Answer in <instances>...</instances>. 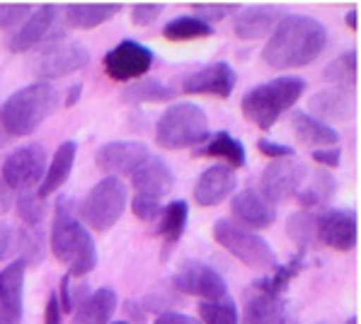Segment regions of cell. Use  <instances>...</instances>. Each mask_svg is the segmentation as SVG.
Masks as SVG:
<instances>
[{
    "label": "cell",
    "mask_w": 361,
    "mask_h": 324,
    "mask_svg": "<svg viewBox=\"0 0 361 324\" xmlns=\"http://www.w3.org/2000/svg\"><path fill=\"white\" fill-rule=\"evenodd\" d=\"M47 172V150L39 143L22 145V148L13 150L3 162V177L0 184L8 189L13 197L32 192L39 187Z\"/></svg>",
    "instance_id": "obj_8"
},
{
    "label": "cell",
    "mask_w": 361,
    "mask_h": 324,
    "mask_svg": "<svg viewBox=\"0 0 361 324\" xmlns=\"http://www.w3.org/2000/svg\"><path fill=\"white\" fill-rule=\"evenodd\" d=\"M80 94H82V85H80V82H75V85L68 90V97H66V107H73V104H78Z\"/></svg>",
    "instance_id": "obj_48"
},
{
    "label": "cell",
    "mask_w": 361,
    "mask_h": 324,
    "mask_svg": "<svg viewBox=\"0 0 361 324\" xmlns=\"http://www.w3.org/2000/svg\"><path fill=\"white\" fill-rule=\"evenodd\" d=\"M197 155H204V158H221V160H226V165L233 167V170L245 167V162H247L245 145L238 141L235 136H231L228 131L216 133L202 150H197Z\"/></svg>",
    "instance_id": "obj_28"
},
{
    "label": "cell",
    "mask_w": 361,
    "mask_h": 324,
    "mask_svg": "<svg viewBox=\"0 0 361 324\" xmlns=\"http://www.w3.org/2000/svg\"><path fill=\"white\" fill-rule=\"evenodd\" d=\"M148 155H151V150L138 141H112V143H104L97 150L95 162L99 172H104L107 177H119V175H131Z\"/></svg>",
    "instance_id": "obj_16"
},
{
    "label": "cell",
    "mask_w": 361,
    "mask_h": 324,
    "mask_svg": "<svg viewBox=\"0 0 361 324\" xmlns=\"http://www.w3.org/2000/svg\"><path fill=\"white\" fill-rule=\"evenodd\" d=\"M85 290H87L85 283H73V276H68V273H66V276L61 278V288L56 293L61 312H68V315H71V312H75L78 305L87 298Z\"/></svg>",
    "instance_id": "obj_38"
},
{
    "label": "cell",
    "mask_w": 361,
    "mask_h": 324,
    "mask_svg": "<svg viewBox=\"0 0 361 324\" xmlns=\"http://www.w3.org/2000/svg\"><path fill=\"white\" fill-rule=\"evenodd\" d=\"M59 92L51 82H32L13 92L0 107V126L8 136H32L56 109Z\"/></svg>",
    "instance_id": "obj_3"
},
{
    "label": "cell",
    "mask_w": 361,
    "mask_h": 324,
    "mask_svg": "<svg viewBox=\"0 0 361 324\" xmlns=\"http://www.w3.org/2000/svg\"><path fill=\"white\" fill-rule=\"evenodd\" d=\"M303 264H305L303 252H298L296 256H291V261H288V264H284V266L276 264L271 276L255 281L252 288L262 290V293H271V295H284V290L288 288V283H291L293 278H296L298 273L303 271Z\"/></svg>",
    "instance_id": "obj_31"
},
{
    "label": "cell",
    "mask_w": 361,
    "mask_h": 324,
    "mask_svg": "<svg viewBox=\"0 0 361 324\" xmlns=\"http://www.w3.org/2000/svg\"><path fill=\"white\" fill-rule=\"evenodd\" d=\"M308 109L323 124H327V121H349L357 114V97H354V90H347V87H327V90L315 92L308 99Z\"/></svg>",
    "instance_id": "obj_20"
},
{
    "label": "cell",
    "mask_w": 361,
    "mask_h": 324,
    "mask_svg": "<svg viewBox=\"0 0 361 324\" xmlns=\"http://www.w3.org/2000/svg\"><path fill=\"white\" fill-rule=\"evenodd\" d=\"M163 10L165 8H163V5H158V3H138V5H133V8H131V20H133V25H138V27L153 25Z\"/></svg>",
    "instance_id": "obj_42"
},
{
    "label": "cell",
    "mask_w": 361,
    "mask_h": 324,
    "mask_svg": "<svg viewBox=\"0 0 361 324\" xmlns=\"http://www.w3.org/2000/svg\"><path fill=\"white\" fill-rule=\"evenodd\" d=\"M347 27H349V30H354V32H357V10H349V13H347Z\"/></svg>",
    "instance_id": "obj_49"
},
{
    "label": "cell",
    "mask_w": 361,
    "mask_h": 324,
    "mask_svg": "<svg viewBox=\"0 0 361 324\" xmlns=\"http://www.w3.org/2000/svg\"><path fill=\"white\" fill-rule=\"evenodd\" d=\"M163 37L170 42H192V39H207L214 37V27L194 15H182V18L170 20L163 27Z\"/></svg>",
    "instance_id": "obj_32"
},
{
    "label": "cell",
    "mask_w": 361,
    "mask_h": 324,
    "mask_svg": "<svg viewBox=\"0 0 361 324\" xmlns=\"http://www.w3.org/2000/svg\"><path fill=\"white\" fill-rule=\"evenodd\" d=\"M51 252L61 264L68 266V276L73 278L87 276L97 266V244L75 216L73 201L68 197H61L54 211Z\"/></svg>",
    "instance_id": "obj_2"
},
{
    "label": "cell",
    "mask_w": 361,
    "mask_h": 324,
    "mask_svg": "<svg viewBox=\"0 0 361 324\" xmlns=\"http://www.w3.org/2000/svg\"><path fill=\"white\" fill-rule=\"evenodd\" d=\"M61 317H63V312H61L59 298L56 293H51L47 300V310H44V324H61Z\"/></svg>",
    "instance_id": "obj_47"
},
{
    "label": "cell",
    "mask_w": 361,
    "mask_h": 324,
    "mask_svg": "<svg viewBox=\"0 0 361 324\" xmlns=\"http://www.w3.org/2000/svg\"><path fill=\"white\" fill-rule=\"evenodd\" d=\"M235 70L231 68L226 61L211 63L207 68L194 70L192 75L185 77V92L187 94H214V97H231V92L235 90Z\"/></svg>",
    "instance_id": "obj_18"
},
{
    "label": "cell",
    "mask_w": 361,
    "mask_h": 324,
    "mask_svg": "<svg viewBox=\"0 0 361 324\" xmlns=\"http://www.w3.org/2000/svg\"><path fill=\"white\" fill-rule=\"evenodd\" d=\"M129 204V192L119 177H104L87 192V197L80 204V218L90 230L107 232L119 223Z\"/></svg>",
    "instance_id": "obj_7"
},
{
    "label": "cell",
    "mask_w": 361,
    "mask_h": 324,
    "mask_svg": "<svg viewBox=\"0 0 361 324\" xmlns=\"http://www.w3.org/2000/svg\"><path fill=\"white\" fill-rule=\"evenodd\" d=\"M240 5H233V3H207V5H192V13L194 18L204 20L207 25L211 22H219V20H226L228 15L238 13Z\"/></svg>",
    "instance_id": "obj_39"
},
{
    "label": "cell",
    "mask_w": 361,
    "mask_h": 324,
    "mask_svg": "<svg viewBox=\"0 0 361 324\" xmlns=\"http://www.w3.org/2000/svg\"><path fill=\"white\" fill-rule=\"evenodd\" d=\"M109 324H131V322H109Z\"/></svg>",
    "instance_id": "obj_51"
},
{
    "label": "cell",
    "mask_w": 361,
    "mask_h": 324,
    "mask_svg": "<svg viewBox=\"0 0 361 324\" xmlns=\"http://www.w3.org/2000/svg\"><path fill=\"white\" fill-rule=\"evenodd\" d=\"M15 237H18V232H15L13 228H10V225H0V261H3L10 252H13Z\"/></svg>",
    "instance_id": "obj_46"
},
{
    "label": "cell",
    "mask_w": 361,
    "mask_h": 324,
    "mask_svg": "<svg viewBox=\"0 0 361 324\" xmlns=\"http://www.w3.org/2000/svg\"><path fill=\"white\" fill-rule=\"evenodd\" d=\"M325 77L330 82H337V87L352 90L354 82H357V51L352 49V51L337 56V58L325 68Z\"/></svg>",
    "instance_id": "obj_34"
},
{
    "label": "cell",
    "mask_w": 361,
    "mask_h": 324,
    "mask_svg": "<svg viewBox=\"0 0 361 324\" xmlns=\"http://www.w3.org/2000/svg\"><path fill=\"white\" fill-rule=\"evenodd\" d=\"M187 220H190V206H187V201H172V204H168L160 211L158 235L163 237L165 256H168L170 249L180 242L182 232H185V228H187Z\"/></svg>",
    "instance_id": "obj_27"
},
{
    "label": "cell",
    "mask_w": 361,
    "mask_h": 324,
    "mask_svg": "<svg viewBox=\"0 0 361 324\" xmlns=\"http://www.w3.org/2000/svg\"><path fill=\"white\" fill-rule=\"evenodd\" d=\"M243 324H298L296 312L284 295H271L250 286L245 295Z\"/></svg>",
    "instance_id": "obj_14"
},
{
    "label": "cell",
    "mask_w": 361,
    "mask_h": 324,
    "mask_svg": "<svg viewBox=\"0 0 361 324\" xmlns=\"http://www.w3.org/2000/svg\"><path fill=\"white\" fill-rule=\"evenodd\" d=\"M231 211L235 216V223L250 228V230H262V228H269L276 220V208L257 189H245V192L235 194Z\"/></svg>",
    "instance_id": "obj_23"
},
{
    "label": "cell",
    "mask_w": 361,
    "mask_h": 324,
    "mask_svg": "<svg viewBox=\"0 0 361 324\" xmlns=\"http://www.w3.org/2000/svg\"><path fill=\"white\" fill-rule=\"evenodd\" d=\"M305 92V80L298 75H281L269 82L252 87L240 102L243 116L252 121L257 128H271L281 119V114L288 111Z\"/></svg>",
    "instance_id": "obj_4"
},
{
    "label": "cell",
    "mask_w": 361,
    "mask_h": 324,
    "mask_svg": "<svg viewBox=\"0 0 361 324\" xmlns=\"http://www.w3.org/2000/svg\"><path fill=\"white\" fill-rule=\"evenodd\" d=\"M235 170L228 165H214L199 175L197 184H194V201L204 208L209 206H219L235 192Z\"/></svg>",
    "instance_id": "obj_19"
},
{
    "label": "cell",
    "mask_w": 361,
    "mask_h": 324,
    "mask_svg": "<svg viewBox=\"0 0 361 324\" xmlns=\"http://www.w3.org/2000/svg\"><path fill=\"white\" fill-rule=\"evenodd\" d=\"M30 13H32V5H3L0 3V30L18 27Z\"/></svg>",
    "instance_id": "obj_41"
},
{
    "label": "cell",
    "mask_w": 361,
    "mask_h": 324,
    "mask_svg": "<svg viewBox=\"0 0 361 324\" xmlns=\"http://www.w3.org/2000/svg\"><path fill=\"white\" fill-rule=\"evenodd\" d=\"M87 63H90V49L80 42L61 37L35 56L30 68L37 77H42V82H49L54 77H66L82 70Z\"/></svg>",
    "instance_id": "obj_9"
},
{
    "label": "cell",
    "mask_w": 361,
    "mask_h": 324,
    "mask_svg": "<svg viewBox=\"0 0 361 324\" xmlns=\"http://www.w3.org/2000/svg\"><path fill=\"white\" fill-rule=\"evenodd\" d=\"M313 160L318 162V165L327 167V170H335V167H340V162H342V150H337V148H318L313 153Z\"/></svg>",
    "instance_id": "obj_44"
},
{
    "label": "cell",
    "mask_w": 361,
    "mask_h": 324,
    "mask_svg": "<svg viewBox=\"0 0 361 324\" xmlns=\"http://www.w3.org/2000/svg\"><path fill=\"white\" fill-rule=\"evenodd\" d=\"M56 13H59L56 5H39V8H32V13L8 35L5 46L13 54H25V51H30L32 46L42 44L44 39H47L49 30L54 27V22H56Z\"/></svg>",
    "instance_id": "obj_15"
},
{
    "label": "cell",
    "mask_w": 361,
    "mask_h": 324,
    "mask_svg": "<svg viewBox=\"0 0 361 324\" xmlns=\"http://www.w3.org/2000/svg\"><path fill=\"white\" fill-rule=\"evenodd\" d=\"M131 184L138 197L160 201L165 194L172 192V187H175V175H172V170L158 158V155L151 153L131 172Z\"/></svg>",
    "instance_id": "obj_17"
},
{
    "label": "cell",
    "mask_w": 361,
    "mask_h": 324,
    "mask_svg": "<svg viewBox=\"0 0 361 324\" xmlns=\"http://www.w3.org/2000/svg\"><path fill=\"white\" fill-rule=\"evenodd\" d=\"M116 310V293L112 288H97L78 305L73 324H109Z\"/></svg>",
    "instance_id": "obj_25"
},
{
    "label": "cell",
    "mask_w": 361,
    "mask_h": 324,
    "mask_svg": "<svg viewBox=\"0 0 361 324\" xmlns=\"http://www.w3.org/2000/svg\"><path fill=\"white\" fill-rule=\"evenodd\" d=\"M15 206H18V213L22 218L30 230H37L44 220V213H47V206H44V199L37 197V192H27L15 197Z\"/></svg>",
    "instance_id": "obj_37"
},
{
    "label": "cell",
    "mask_w": 361,
    "mask_h": 324,
    "mask_svg": "<svg viewBox=\"0 0 361 324\" xmlns=\"http://www.w3.org/2000/svg\"><path fill=\"white\" fill-rule=\"evenodd\" d=\"M25 269V261L15 259L8 269L0 271V324H20L22 320Z\"/></svg>",
    "instance_id": "obj_21"
},
{
    "label": "cell",
    "mask_w": 361,
    "mask_h": 324,
    "mask_svg": "<svg viewBox=\"0 0 361 324\" xmlns=\"http://www.w3.org/2000/svg\"><path fill=\"white\" fill-rule=\"evenodd\" d=\"M308 184H303L301 192L296 194L298 204L305 208H313V206H320L323 201H327L332 194L337 192V180L330 175V172H315L310 180H305Z\"/></svg>",
    "instance_id": "obj_33"
},
{
    "label": "cell",
    "mask_w": 361,
    "mask_h": 324,
    "mask_svg": "<svg viewBox=\"0 0 361 324\" xmlns=\"http://www.w3.org/2000/svg\"><path fill=\"white\" fill-rule=\"evenodd\" d=\"M315 239L337 252L357 247V213L352 208H325L315 216Z\"/></svg>",
    "instance_id": "obj_13"
},
{
    "label": "cell",
    "mask_w": 361,
    "mask_h": 324,
    "mask_svg": "<svg viewBox=\"0 0 361 324\" xmlns=\"http://www.w3.org/2000/svg\"><path fill=\"white\" fill-rule=\"evenodd\" d=\"M131 211H133V216L138 218V220H146V223H151L155 220V218L160 216V201H155V199H146V197H133L131 199Z\"/></svg>",
    "instance_id": "obj_40"
},
{
    "label": "cell",
    "mask_w": 361,
    "mask_h": 324,
    "mask_svg": "<svg viewBox=\"0 0 361 324\" xmlns=\"http://www.w3.org/2000/svg\"><path fill=\"white\" fill-rule=\"evenodd\" d=\"M281 8L276 5H250V8H240L233 20V32L238 39H262L264 35L274 32V27L281 22Z\"/></svg>",
    "instance_id": "obj_22"
},
{
    "label": "cell",
    "mask_w": 361,
    "mask_h": 324,
    "mask_svg": "<svg viewBox=\"0 0 361 324\" xmlns=\"http://www.w3.org/2000/svg\"><path fill=\"white\" fill-rule=\"evenodd\" d=\"M308 167L305 162L298 158H284V160H274L264 167L262 180H259V194L269 201L271 206L288 201L291 197H296L301 192V187L308 180Z\"/></svg>",
    "instance_id": "obj_10"
},
{
    "label": "cell",
    "mask_w": 361,
    "mask_h": 324,
    "mask_svg": "<svg viewBox=\"0 0 361 324\" xmlns=\"http://www.w3.org/2000/svg\"><path fill=\"white\" fill-rule=\"evenodd\" d=\"M121 13V5H68L66 8V22L73 30H95Z\"/></svg>",
    "instance_id": "obj_29"
},
{
    "label": "cell",
    "mask_w": 361,
    "mask_h": 324,
    "mask_svg": "<svg viewBox=\"0 0 361 324\" xmlns=\"http://www.w3.org/2000/svg\"><path fill=\"white\" fill-rule=\"evenodd\" d=\"M327 46V30L323 22L308 15H286L274 27L262 58L274 70H293L313 63Z\"/></svg>",
    "instance_id": "obj_1"
},
{
    "label": "cell",
    "mask_w": 361,
    "mask_h": 324,
    "mask_svg": "<svg viewBox=\"0 0 361 324\" xmlns=\"http://www.w3.org/2000/svg\"><path fill=\"white\" fill-rule=\"evenodd\" d=\"M214 239L235 256L238 261H243L250 269L269 271L276 266V254L271 249V244L267 242L259 232L250 230V228L235 223L233 218H221L214 225Z\"/></svg>",
    "instance_id": "obj_6"
},
{
    "label": "cell",
    "mask_w": 361,
    "mask_h": 324,
    "mask_svg": "<svg viewBox=\"0 0 361 324\" xmlns=\"http://www.w3.org/2000/svg\"><path fill=\"white\" fill-rule=\"evenodd\" d=\"M199 317L204 324H238V310L231 298L224 300H202L199 303Z\"/></svg>",
    "instance_id": "obj_36"
},
{
    "label": "cell",
    "mask_w": 361,
    "mask_h": 324,
    "mask_svg": "<svg viewBox=\"0 0 361 324\" xmlns=\"http://www.w3.org/2000/svg\"><path fill=\"white\" fill-rule=\"evenodd\" d=\"M344 324H357V317H354V315H352V317H349V320H347V322H344Z\"/></svg>",
    "instance_id": "obj_50"
},
{
    "label": "cell",
    "mask_w": 361,
    "mask_h": 324,
    "mask_svg": "<svg viewBox=\"0 0 361 324\" xmlns=\"http://www.w3.org/2000/svg\"><path fill=\"white\" fill-rule=\"evenodd\" d=\"M75 155H78V143L75 141H63L56 148L51 158V165L47 167L44 172V180L39 184L37 189V197L47 201L51 194H56L66 182H68L71 172H73V165H75Z\"/></svg>",
    "instance_id": "obj_24"
},
{
    "label": "cell",
    "mask_w": 361,
    "mask_h": 324,
    "mask_svg": "<svg viewBox=\"0 0 361 324\" xmlns=\"http://www.w3.org/2000/svg\"><path fill=\"white\" fill-rule=\"evenodd\" d=\"M291 126L296 138L305 145H315V148H327V145H335L340 141L337 131L330 124H323L315 116L305 114V111H296L291 116Z\"/></svg>",
    "instance_id": "obj_26"
},
{
    "label": "cell",
    "mask_w": 361,
    "mask_h": 324,
    "mask_svg": "<svg viewBox=\"0 0 361 324\" xmlns=\"http://www.w3.org/2000/svg\"><path fill=\"white\" fill-rule=\"evenodd\" d=\"M172 286L187 295H197L202 300H224L228 298V286L224 276L202 261H187L172 278Z\"/></svg>",
    "instance_id": "obj_12"
},
{
    "label": "cell",
    "mask_w": 361,
    "mask_h": 324,
    "mask_svg": "<svg viewBox=\"0 0 361 324\" xmlns=\"http://www.w3.org/2000/svg\"><path fill=\"white\" fill-rule=\"evenodd\" d=\"M153 324H202V322L194 320V317H190V315H182V312L168 310V312H160Z\"/></svg>",
    "instance_id": "obj_45"
},
{
    "label": "cell",
    "mask_w": 361,
    "mask_h": 324,
    "mask_svg": "<svg viewBox=\"0 0 361 324\" xmlns=\"http://www.w3.org/2000/svg\"><path fill=\"white\" fill-rule=\"evenodd\" d=\"M286 230L288 237L298 244V249H308L315 242V213L310 211H298V213L288 216L286 220Z\"/></svg>",
    "instance_id": "obj_35"
},
{
    "label": "cell",
    "mask_w": 361,
    "mask_h": 324,
    "mask_svg": "<svg viewBox=\"0 0 361 324\" xmlns=\"http://www.w3.org/2000/svg\"><path fill=\"white\" fill-rule=\"evenodd\" d=\"M209 136L207 111L194 102H177L160 114L155 143L165 150H182L204 143Z\"/></svg>",
    "instance_id": "obj_5"
},
{
    "label": "cell",
    "mask_w": 361,
    "mask_h": 324,
    "mask_svg": "<svg viewBox=\"0 0 361 324\" xmlns=\"http://www.w3.org/2000/svg\"><path fill=\"white\" fill-rule=\"evenodd\" d=\"M151 66L153 51L143 44L133 42V39H124L104 56V73L116 82H129L133 77L146 75Z\"/></svg>",
    "instance_id": "obj_11"
},
{
    "label": "cell",
    "mask_w": 361,
    "mask_h": 324,
    "mask_svg": "<svg viewBox=\"0 0 361 324\" xmlns=\"http://www.w3.org/2000/svg\"><path fill=\"white\" fill-rule=\"evenodd\" d=\"M257 150L267 158H274V160H284V158H296V150L291 145H284V143H274L269 138H259L257 141Z\"/></svg>",
    "instance_id": "obj_43"
},
{
    "label": "cell",
    "mask_w": 361,
    "mask_h": 324,
    "mask_svg": "<svg viewBox=\"0 0 361 324\" xmlns=\"http://www.w3.org/2000/svg\"><path fill=\"white\" fill-rule=\"evenodd\" d=\"M175 97V90L168 87L165 82L155 80V77H146V80H138L133 85L126 87L121 92V99L126 104H153V102H168Z\"/></svg>",
    "instance_id": "obj_30"
}]
</instances>
